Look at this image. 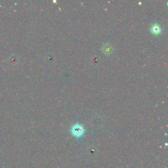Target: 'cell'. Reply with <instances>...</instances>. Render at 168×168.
I'll use <instances>...</instances> for the list:
<instances>
[{
	"label": "cell",
	"instance_id": "cell-1",
	"mask_svg": "<svg viewBox=\"0 0 168 168\" xmlns=\"http://www.w3.org/2000/svg\"><path fill=\"white\" fill-rule=\"evenodd\" d=\"M71 133L76 137H80L81 135H83L84 133V129L83 128V127L80 125V124H76L72 127Z\"/></svg>",
	"mask_w": 168,
	"mask_h": 168
},
{
	"label": "cell",
	"instance_id": "cell-2",
	"mask_svg": "<svg viewBox=\"0 0 168 168\" xmlns=\"http://www.w3.org/2000/svg\"><path fill=\"white\" fill-rule=\"evenodd\" d=\"M151 32L156 35H158L159 34L161 33V28L158 26V25L156 24L153 25V26H152Z\"/></svg>",
	"mask_w": 168,
	"mask_h": 168
}]
</instances>
